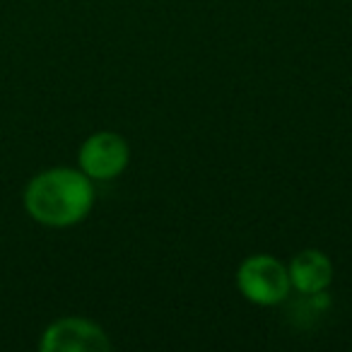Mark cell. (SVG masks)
I'll return each instance as SVG.
<instances>
[{
    "label": "cell",
    "instance_id": "6da1fadb",
    "mask_svg": "<svg viewBox=\"0 0 352 352\" xmlns=\"http://www.w3.org/2000/svg\"><path fill=\"white\" fill-rule=\"evenodd\" d=\"M94 206L92 179L82 169L54 166L36 174L25 188V210L44 227H73Z\"/></svg>",
    "mask_w": 352,
    "mask_h": 352
},
{
    "label": "cell",
    "instance_id": "7a4b0ae2",
    "mask_svg": "<svg viewBox=\"0 0 352 352\" xmlns=\"http://www.w3.org/2000/svg\"><path fill=\"white\" fill-rule=\"evenodd\" d=\"M239 292L258 307L280 304L289 294V273L278 258L268 254L249 256L236 270Z\"/></svg>",
    "mask_w": 352,
    "mask_h": 352
},
{
    "label": "cell",
    "instance_id": "3957f363",
    "mask_svg": "<svg viewBox=\"0 0 352 352\" xmlns=\"http://www.w3.org/2000/svg\"><path fill=\"white\" fill-rule=\"evenodd\" d=\"M41 352H107L111 350L107 333L94 321L65 316L44 331L39 342Z\"/></svg>",
    "mask_w": 352,
    "mask_h": 352
},
{
    "label": "cell",
    "instance_id": "277c9868",
    "mask_svg": "<svg viewBox=\"0 0 352 352\" xmlns=\"http://www.w3.org/2000/svg\"><path fill=\"white\" fill-rule=\"evenodd\" d=\"M131 160V150H128V142L123 140L118 133L102 131L89 135L87 140L80 147V169L89 176V179H97V182H109V179H116L123 169L128 166Z\"/></svg>",
    "mask_w": 352,
    "mask_h": 352
},
{
    "label": "cell",
    "instance_id": "5b68a950",
    "mask_svg": "<svg viewBox=\"0 0 352 352\" xmlns=\"http://www.w3.org/2000/svg\"><path fill=\"white\" fill-rule=\"evenodd\" d=\"M287 273L289 285L302 294H321L333 283L331 258L316 249H307L294 256Z\"/></svg>",
    "mask_w": 352,
    "mask_h": 352
}]
</instances>
